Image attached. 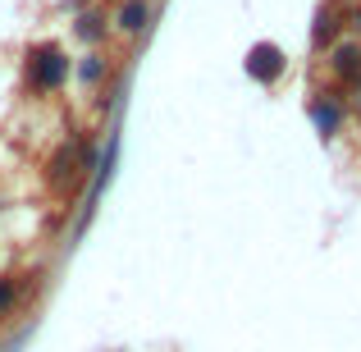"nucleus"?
Returning a JSON list of instances; mask_svg holds the SVG:
<instances>
[{
	"label": "nucleus",
	"instance_id": "nucleus-1",
	"mask_svg": "<svg viewBox=\"0 0 361 352\" xmlns=\"http://www.w3.org/2000/svg\"><path fill=\"white\" fill-rule=\"evenodd\" d=\"M69 69H73V60L60 51V46H51V42L32 46V51H27V64H23L27 87L32 92H60L64 83H69Z\"/></svg>",
	"mask_w": 361,
	"mask_h": 352
},
{
	"label": "nucleus",
	"instance_id": "nucleus-2",
	"mask_svg": "<svg viewBox=\"0 0 361 352\" xmlns=\"http://www.w3.org/2000/svg\"><path fill=\"white\" fill-rule=\"evenodd\" d=\"M283 69H288V55L274 42H256L252 51H247V73H252L256 83H279Z\"/></svg>",
	"mask_w": 361,
	"mask_h": 352
},
{
	"label": "nucleus",
	"instance_id": "nucleus-3",
	"mask_svg": "<svg viewBox=\"0 0 361 352\" xmlns=\"http://www.w3.org/2000/svg\"><path fill=\"white\" fill-rule=\"evenodd\" d=\"M82 142H87V138H82V133H73V138L64 142L51 160H46V178H51V188H60V193H64V188L78 178V151H82Z\"/></svg>",
	"mask_w": 361,
	"mask_h": 352
},
{
	"label": "nucleus",
	"instance_id": "nucleus-4",
	"mask_svg": "<svg viewBox=\"0 0 361 352\" xmlns=\"http://www.w3.org/2000/svg\"><path fill=\"white\" fill-rule=\"evenodd\" d=\"M329 73L338 87H357L361 83V42H334L329 46Z\"/></svg>",
	"mask_w": 361,
	"mask_h": 352
},
{
	"label": "nucleus",
	"instance_id": "nucleus-5",
	"mask_svg": "<svg viewBox=\"0 0 361 352\" xmlns=\"http://www.w3.org/2000/svg\"><path fill=\"white\" fill-rule=\"evenodd\" d=\"M338 37H343V14H338L334 5H320L316 23H311V46H316V51H329Z\"/></svg>",
	"mask_w": 361,
	"mask_h": 352
},
{
	"label": "nucleus",
	"instance_id": "nucleus-6",
	"mask_svg": "<svg viewBox=\"0 0 361 352\" xmlns=\"http://www.w3.org/2000/svg\"><path fill=\"white\" fill-rule=\"evenodd\" d=\"M307 110H311V123H316V133H320V138H334V133H338V123H343V101H329L325 92H320V97L311 101Z\"/></svg>",
	"mask_w": 361,
	"mask_h": 352
},
{
	"label": "nucleus",
	"instance_id": "nucleus-7",
	"mask_svg": "<svg viewBox=\"0 0 361 352\" xmlns=\"http://www.w3.org/2000/svg\"><path fill=\"white\" fill-rule=\"evenodd\" d=\"M73 37H78V42H87V46H101V42L110 37L106 14H101V9H82L78 23H73Z\"/></svg>",
	"mask_w": 361,
	"mask_h": 352
},
{
	"label": "nucleus",
	"instance_id": "nucleus-8",
	"mask_svg": "<svg viewBox=\"0 0 361 352\" xmlns=\"http://www.w3.org/2000/svg\"><path fill=\"white\" fill-rule=\"evenodd\" d=\"M73 73H78V83H82V87H101V83L110 78V60H106L101 51H87L78 64H73Z\"/></svg>",
	"mask_w": 361,
	"mask_h": 352
},
{
	"label": "nucleus",
	"instance_id": "nucleus-9",
	"mask_svg": "<svg viewBox=\"0 0 361 352\" xmlns=\"http://www.w3.org/2000/svg\"><path fill=\"white\" fill-rule=\"evenodd\" d=\"M147 23H151V5H147V0H123V5H119V32L142 37Z\"/></svg>",
	"mask_w": 361,
	"mask_h": 352
},
{
	"label": "nucleus",
	"instance_id": "nucleus-10",
	"mask_svg": "<svg viewBox=\"0 0 361 352\" xmlns=\"http://www.w3.org/2000/svg\"><path fill=\"white\" fill-rule=\"evenodd\" d=\"M18 298H23V284H18V274H0V316H9V311L18 307Z\"/></svg>",
	"mask_w": 361,
	"mask_h": 352
},
{
	"label": "nucleus",
	"instance_id": "nucleus-11",
	"mask_svg": "<svg viewBox=\"0 0 361 352\" xmlns=\"http://www.w3.org/2000/svg\"><path fill=\"white\" fill-rule=\"evenodd\" d=\"M343 28H353V32H361V5H357V9H348V14H343Z\"/></svg>",
	"mask_w": 361,
	"mask_h": 352
},
{
	"label": "nucleus",
	"instance_id": "nucleus-12",
	"mask_svg": "<svg viewBox=\"0 0 361 352\" xmlns=\"http://www.w3.org/2000/svg\"><path fill=\"white\" fill-rule=\"evenodd\" d=\"M64 5H69V9H78V14H82V5H87V0H64Z\"/></svg>",
	"mask_w": 361,
	"mask_h": 352
},
{
	"label": "nucleus",
	"instance_id": "nucleus-13",
	"mask_svg": "<svg viewBox=\"0 0 361 352\" xmlns=\"http://www.w3.org/2000/svg\"><path fill=\"white\" fill-rule=\"evenodd\" d=\"M353 92H357V97H361V83H357V87H353Z\"/></svg>",
	"mask_w": 361,
	"mask_h": 352
}]
</instances>
